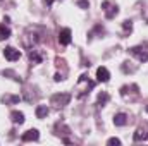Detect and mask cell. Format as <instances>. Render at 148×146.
Listing matches in <instances>:
<instances>
[{"label": "cell", "instance_id": "obj_1", "mask_svg": "<svg viewBox=\"0 0 148 146\" xmlns=\"http://www.w3.org/2000/svg\"><path fill=\"white\" fill-rule=\"evenodd\" d=\"M83 84H84V89L77 93V98H83L86 93H90V89H93V88H95V81L88 79V76H86V74L79 76V79H77V86H83Z\"/></svg>", "mask_w": 148, "mask_h": 146}, {"label": "cell", "instance_id": "obj_2", "mask_svg": "<svg viewBox=\"0 0 148 146\" xmlns=\"http://www.w3.org/2000/svg\"><path fill=\"white\" fill-rule=\"evenodd\" d=\"M102 10H103V14H105V17H107V19H114V17L119 14V7H117L115 3L109 2V0L102 2Z\"/></svg>", "mask_w": 148, "mask_h": 146}, {"label": "cell", "instance_id": "obj_3", "mask_svg": "<svg viewBox=\"0 0 148 146\" xmlns=\"http://www.w3.org/2000/svg\"><path fill=\"white\" fill-rule=\"evenodd\" d=\"M69 102H71V95L69 93H57V95L52 96V103L55 107H66Z\"/></svg>", "mask_w": 148, "mask_h": 146}, {"label": "cell", "instance_id": "obj_4", "mask_svg": "<svg viewBox=\"0 0 148 146\" xmlns=\"http://www.w3.org/2000/svg\"><path fill=\"white\" fill-rule=\"evenodd\" d=\"M3 57H5V60H9V62H16V60L21 59V52L16 50L14 46H5V48H3Z\"/></svg>", "mask_w": 148, "mask_h": 146}, {"label": "cell", "instance_id": "obj_5", "mask_svg": "<svg viewBox=\"0 0 148 146\" xmlns=\"http://www.w3.org/2000/svg\"><path fill=\"white\" fill-rule=\"evenodd\" d=\"M129 52H131V55H134L140 62H147L148 60V52L143 50L141 46H133V48H129Z\"/></svg>", "mask_w": 148, "mask_h": 146}, {"label": "cell", "instance_id": "obj_6", "mask_svg": "<svg viewBox=\"0 0 148 146\" xmlns=\"http://www.w3.org/2000/svg\"><path fill=\"white\" fill-rule=\"evenodd\" d=\"M71 36H73V33H71V29L69 28H64V29H60V33H59V43L60 45H69L71 43Z\"/></svg>", "mask_w": 148, "mask_h": 146}, {"label": "cell", "instance_id": "obj_7", "mask_svg": "<svg viewBox=\"0 0 148 146\" xmlns=\"http://www.w3.org/2000/svg\"><path fill=\"white\" fill-rule=\"evenodd\" d=\"M38 138H40L38 129H29V131H26V132L21 136V139H23L24 143H28V141H38Z\"/></svg>", "mask_w": 148, "mask_h": 146}, {"label": "cell", "instance_id": "obj_8", "mask_svg": "<svg viewBox=\"0 0 148 146\" xmlns=\"http://www.w3.org/2000/svg\"><path fill=\"white\" fill-rule=\"evenodd\" d=\"M97 79H98L100 83H107V81L110 79L109 69H107V67H98V69H97Z\"/></svg>", "mask_w": 148, "mask_h": 146}, {"label": "cell", "instance_id": "obj_9", "mask_svg": "<svg viewBox=\"0 0 148 146\" xmlns=\"http://www.w3.org/2000/svg\"><path fill=\"white\" fill-rule=\"evenodd\" d=\"M114 124L119 126V127L126 126V124H127V115L122 113V112H121V113H115V115H114Z\"/></svg>", "mask_w": 148, "mask_h": 146}, {"label": "cell", "instance_id": "obj_10", "mask_svg": "<svg viewBox=\"0 0 148 146\" xmlns=\"http://www.w3.org/2000/svg\"><path fill=\"white\" fill-rule=\"evenodd\" d=\"M133 139H134V141H148V132L143 127H140V129L133 134Z\"/></svg>", "mask_w": 148, "mask_h": 146}, {"label": "cell", "instance_id": "obj_11", "mask_svg": "<svg viewBox=\"0 0 148 146\" xmlns=\"http://www.w3.org/2000/svg\"><path fill=\"white\" fill-rule=\"evenodd\" d=\"M43 60V57L38 53V50H29V62L33 64V65H36V64H40Z\"/></svg>", "mask_w": 148, "mask_h": 146}, {"label": "cell", "instance_id": "obj_12", "mask_svg": "<svg viewBox=\"0 0 148 146\" xmlns=\"http://www.w3.org/2000/svg\"><path fill=\"white\" fill-rule=\"evenodd\" d=\"M10 119H12V122H14V124H23V122H24V113H23V112L14 110V112L10 113Z\"/></svg>", "mask_w": 148, "mask_h": 146}, {"label": "cell", "instance_id": "obj_13", "mask_svg": "<svg viewBox=\"0 0 148 146\" xmlns=\"http://www.w3.org/2000/svg\"><path fill=\"white\" fill-rule=\"evenodd\" d=\"M109 100H110L109 93H107V91H102V93L98 95V100H97V103H98V107H103V105H107V103H109Z\"/></svg>", "mask_w": 148, "mask_h": 146}, {"label": "cell", "instance_id": "obj_14", "mask_svg": "<svg viewBox=\"0 0 148 146\" xmlns=\"http://www.w3.org/2000/svg\"><path fill=\"white\" fill-rule=\"evenodd\" d=\"M48 112H50V110H48L47 105H38L36 107V117L38 119H45V117L48 115Z\"/></svg>", "mask_w": 148, "mask_h": 146}, {"label": "cell", "instance_id": "obj_15", "mask_svg": "<svg viewBox=\"0 0 148 146\" xmlns=\"http://www.w3.org/2000/svg\"><path fill=\"white\" fill-rule=\"evenodd\" d=\"M9 36H10V29H9L5 24H0V41L7 40Z\"/></svg>", "mask_w": 148, "mask_h": 146}, {"label": "cell", "instance_id": "obj_16", "mask_svg": "<svg viewBox=\"0 0 148 146\" xmlns=\"http://www.w3.org/2000/svg\"><path fill=\"white\" fill-rule=\"evenodd\" d=\"M2 102L7 105V103H17L21 102V96H2Z\"/></svg>", "mask_w": 148, "mask_h": 146}, {"label": "cell", "instance_id": "obj_17", "mask_svg": "<svg viewBox=\"0 0 148 146\" xmlns=\"http://www.w3.org/2000/svg\"><path fill=\"white\" fill-rule=\"evenodd\" d=\"M122 29H124V33H131V29H133V23L126 19V21L122 23Z\"/></svg>", "mask_w": 148, "mask_h": 146}, {"label": "cell", "instance_id": "obj_18", "mask_svg": "<svg viewBox=\"0 0 148 146\" xmlns=\"http://www.w3.org/2000/svg\"><path fill=\"white\" fill-rule=\"evenodd\" d=\"M107 145H117V146H119V145H121V139H119V138H110V139H109V141H107Z\"/></svg>", "mask_w": 148, "mask_h": 146}, {"label": "cell", "instance_id": "obj_19", "mask_svg": "<svg viewBox=\"0 0 148 146\" xmlns=\"http://www.w3.org/2000/svg\"><path fill=\"white\" fill-rule=\"evenodd\" d=\"M77 5H79L81 9H88V2H86V0H79V2H77Z\"/></svg>", "mask_w": 148, "mask_h": 146}, {"label": "cell", "instance_id": "obj_20", "mask_svg": "<svg viewBox=\"0 0 148 146\" xmlns=\"http://www.w3.org/2000/svg\"><path fill=\"white\" fill-rule=\"evenodd\" d=\"M53 79L59 83V81H62V76H60V74H55V76H53Z\"/></svg>", "mask_w": 148, "mask_h": 146}, {"label": "cell", "instance_id": "obj_21", "mask_svg": "<svg viewBox=\"0 0 148 146\" xmlns=\"http://www.w3.org/2000/svg\"><path fill=\"white\" fill-rule=\"evenodd\" d=\"M52 2H53V0H45V3H47V5H52Z\"/></svg>", "mask_w": 148, "mask_h": 146}, {"label": "cell", "instance_id": "obj_22", "mask_svg": "<svg viewBox=\"0 0 148 146\" xmlns=\"http://www.w3.org/2000/svg\"><path fill=\"white\" fill-rule=\"evenodd\" d=\"M145 110H147V112H148V105H147V107H145Z\"/></svg>", "mask_w": 148, "mask_h": 146}]
</instances>
